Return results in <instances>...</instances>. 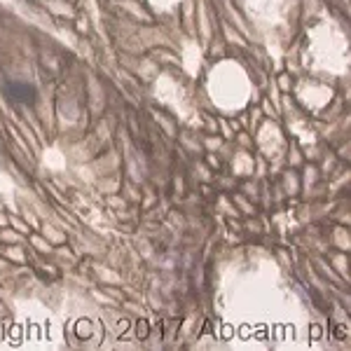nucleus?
<instances>
[{"mask_svg":"<svg viewBox=\"0 0 351 351\" xmlns=\"http://www.w3.org/2000/svg\"><path fill=\"white\" fill-rule=\"evenodd\" d=\"M7 87H12L10 96L17 101V103H21V101H31V98H33V87H31V84H23V82H10Z\"/></svg>","mask_w":351,"mask_h":351,"instance_id":"obj_1","label":"nucleus"}]
</instances>
